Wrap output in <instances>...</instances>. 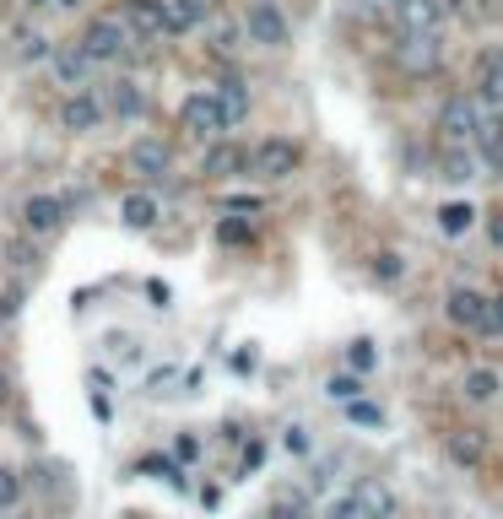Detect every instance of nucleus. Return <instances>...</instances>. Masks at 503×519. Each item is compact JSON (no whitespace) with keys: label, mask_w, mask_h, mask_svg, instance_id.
Instances as JSON below:
<instances>
[{"label":"nucleus","mask_w":503,"mask_h":519,"mask_svg":"<svg viewBox=\"0 0 503 519\" xmlns=\"http://www.w3.org/2000/svg\"><path fill=\"white\" fill-rule=\"evenodd\" d=\"M368 271H374V282H385V287H390V282H401V276H406V260L395 255V249H379Z\"/></svg>","instance_id":"obj_26"},{"label":"nucleus","mask_w":503,"mask_h":519,"mask_svg":"<svg viewBox=\"0 0 503 519\" xmlns=\"http://www.w3.org/2000/svg\"><path fill=\"white\" fill-rule=\"evenodd\" d=\"M157 217H163V206H157L152 195H125V201H119V222H125V228H136V233L157 228Z\"/></svg>","instance_id":"obj_18"},{"label":"nucleus","mask_w":503,"mask_h":519,"mask_svg":"<svg viewBox=\"0 0 503 519\" xmlns=\"http://www.w3.org/2000/svg\"><path fill=\"white\" fill-rule=\"evenodd\" d=\"M141 471H147V476H163L168 487H184V471H179L174 460H163V455H147V460H141Z\"/></svg>","instance_id":"obj_32"},{"label":"nucleus","mask_w":503,"mask_h":519,"mask_svg":"<svg viewBox=\"0 0 503 519\" xmlns=\"http://www.w3.org/2000/svg\"><path fill=\"white\" fill-rule=\"evenodd\" d=\"M217 238H222V244H249V228H244V222H217Z\"/></svg>","instance_id":"obj_35"},{"label":"nucleus","mask_w":503,"mask_h":519,"mask_svg":"<svg viewBox=\"0 0 503 519\" xmlns=\"http://www.w3.org/2000/svg\"><path fill=\"white\" fill-rule=\"evenodd\" d=\"M125 163H130V173H141V179H163V173L174 168V146L157 141V136H141L125 152Z\"/></svg>","instance_id":"obj_14"},{"label":"nucleus","mask_w":503,"mask_h":519,"mask_svg":"<svg viewBox=\"0 0 503 519\" xmlns=\"http://www.w3.org/2000/svg\"><path fill=\"white\" fill-rule=\"evenodd\" d=\"M471 222H476V211H471L466 201H455V206L439 211V233H449V238H460V233L471 228Z\"/></svg>","instance_id":"obj_24"},{"label":"nucleus","mask_w":503,"mask_h":519,"mask_svg":"<svg viewBox=\"0 0 503 519\" xmlns=\"http://www.w3.org/2000/svg\"><path fill=\"white\" fill-rule=\"evenodd\" d=\"M233 49H238V28L228 22V28H217V33H211V55H233Z\"/></svg>","instance_id":"obj_34"},{"label":"nucleus","mask_w":503,"mask_h":519,"mask_svg":"<svg viewBox=\"0 0 503 519\" xmlns=\"http://www.w3.org/2000/svg\"><path fill=\"white\" fill-rule=\"evenodd\" d=\"M179 125L190 130L195 141H217V136H228V114H222V103H217V92H190V98L179 103Z\"/></svg>","instance_id":"obj_5"},{"label":"nucleus","mask_w":503,"mask_h":519,"mask_svg":"<svg viewBox=\"0 0 503 519\" xmlns=\"http://www.w3.org/2000/svg\"><path fill=\"white\" fill-rule=\"evenodd\" d=\"M347 422H352V428L379 433V428H385V406H374L368 395H363V401H347Z\"/></svg>","instance_id":"obj_23"},{"label":"nucleus","mask_w":503,"mask_h":519,"mask_svg":"<svg viewBox=\"0 0 503 519\" xmlns=\"http://www.w3.org/2000/svg\"><path fill=\"white\" fill-rule=\"evenodd\" d=\"M103 114H109V103L98 98V92H71V98L60 103V125L71 130V136H87V130H98L103 125Z\"/></svg>","instance_id":"obj_10"},{"label":"nucleus","mask_w":503,"mask_h":519,"mask_svg":"<svg viewBox=\"0 0 503 519\" xmlns=\"http://www.w3.org/2000/svg\"><path fill=\"white\" fill-rule=\"evenodd\" d=\"M471 87L487 109L503 114V49H482V55H476V82Z\"/></svg>","instance_id":"obj_15"},{"label":"nucleus","mask_w":503,"mask_h":519,"mask_svg":"<svg viewBox=\"0 0 503 519\" xmlns=\"http://www.w3.org/2000/svg\"><path fill=\"white\" fill-rule=\"evenodd\" d=\"M266 519H271V514H266Z\"/></svg>","instance_id":"obj_44"},{"label":"nucleus","mask_w":503,"mask_h":519,"mask_svg":"<svg viewBox=\"0 0 503 519\" xmlns=\"http://www.w3.org/2000/svg\"><path fill=\"white\" fill-rule=\"evenodd\" d=\"M130 38H136V33L125 28V17H92L76 44H82L98 65H114V60H125V55H130Z\"/></svg>","instance_id":"obj_4"},{"label":"nucleus","mask_w":503,"mask_h":519,"mask_svg":"<svg viewBox=\"0 0 503 519\" xmlns=\"http://www.w3.org/2000/svg\"><path fill=\"white\" fill-rule=\"evenodd\" d=\"M17 309H22V292L11 287L6 298H0V325H6V319H17Z\"/></svg>","instance_id":"obj_36"},{"label":"nucleus","mask_w":503,"mask_h":519,"mask_svg":"<svg viewBox=\"0 0 503 519\" xmlns=\"http://www.w3.org/2000/svg\"><path fill=\"white\" fill-rule=\"evenodd\" d=\"M395 65H401L406 76H433L444 65L439 33H395Z\"/></svg>","instance_id":"obj_8"},{"label":"nucleus","mask_w":503,"mask_h":519,"mask_svg":"<svg viewBox=\"0 0 503 519\" xmlns=\"http://www.w3.org/2000/svg\"><path fill=\"white\" fill-rule=\"evenodd\" d=\"M6 401H11V379L0 374V406H6Z\"/></svg>","instance_id":"obj_40"},{"label":"nucleus","mask_w":503,"mask_h":519,"mask_svg":"<svg viewBox=\"0 0 503 519\" xmlns=\"http://www.w3.org/2000/svg\"><path fill=\"white\" fill-rule=\"evenodd\" d=\"M174 455H179V460H195V455H201V444H195V438H179Z\"/></svg>","instance_id":"obj_39"},{"label":"nucleus","mask_w":503,"mask_h":519,"mask_svg":"<svg viewBox=\"0 0 503 519\" xmlns=\"http://www.w3.org/2000/svg\"><path fill=\"white\" fill-rule=\"evenodd\" d=\"M325 395H330V401H336V406H347V401H363V374H336V379L325 384Z\"/></svg>","instance_id":"obj_25"},{"label":"nucleus","mask_w":503,"mask_h":519,"mask_svg":"<svg viewBox=\"0 0 503 519\" xmlns=\"http://www.w3.org/2000/svg\"><path fill=\"white\" fill-rule=\"evenodd\" d=\"M92 60L82 44H55V55H49V71H55V82L60 87H71V92H82L87 87V76H92Z\"/></svg>","instance_id":"obj_12"},{"label":"nucleus","mask_w":503,"mask_h":519,"mask_svg":"<svg viewBox=\"0 0 503 519\" xmlns=\"http://www.w3.org/2000/svg\"><path fill=\"white\" fill-rule=\"evenodd\" d=\"M482 119H487V103L476 98V92H455V98L439 103V141L444 146H476Z\"/></svg>","instance_id":"obj_3"},{"label":"nucleus","mask_w":503,"mask_h":519,"mask_svg":"<svg viewBox=\"0 0 503 519\" xmlns=\"http://www.w3.org/2000/svg\"><path fill=\"white\" fill-rule=\"evenodd\" d=\"M298 168H303V146H298V141H287V136L260 141V146H255V157H249V173H255V179H271V184L293 179Z\"/></svg>","instance_id":"obj_6"},{"label":"nucleus","mask_w":503,"mask_h":519,"mask_svg":"<svg viewBox=\"0 0 503 519\" xmlns=\"http://www.w3.org/2000/svg\"><path fill=\"white\" fill-rule=\"evenodd\" d=\"M119 17H125V28L136 38H163L168 33V0H125Z\"/></svg>","instance_id":"obj_13"},{"label":"nucleus","mask_w":503,"mask_h":519,"mask_svg":"<svg viewBox=\"0 0 503 519\" xmlns=\"http://www.w3.org/2000/svg\"><path fill=\"white\" fill-rule=\"evenodd\" d=\"M487 238H493V249H503V211H493V217H487Z\"/></svg>","instance_id":"obj_38"},{"label":"nucleus","mask_w":503,"mask_h":519,"mask_svg":"<svg viewBox=\"0 0 503 519\" xmlns=\"http://www.w3.org/2000/svg\"><path fill=\"white\" fill-rule=\"evenodd\" d=\"M6 255H11V260H17V265H33V260H38V255H33V249H28V244H22V238H17V244H6Z\"/></svg>","instance_id":"obj_37"},{"label":"nucleus","mask_w":503,"mask_h":519,"mask_svg":"<svg viewBox=\"0 0 503 519\" xmlns=\"http://www.w3.org/2000/svg\"><path fill=\"white\" fill-rule=\"evenodd\" d=\"M498 309H503V292H498Z\"/></svg>","instance_id":"obj_43"},{"label":"nucleus","mask_w":503,"mask_h":519,"mask_svg":"<svg viewBox=\"0 0 503 519\" xmlns=\"http://www.w3.org/2000/svg\"><path fill=\"white\" fill-rule=\"evenodd\" d=\"M249 157H255L249 146L217 136L206 146V157H201V173H206V179H238V173H249Z\"/></svg>","instance_id":"obj_9"},{"label":"nucleus","mask_w":503,"mask_h":519,"mask_svg":"<svg viewBox=\"0 0 503 519\" xmlns=\"http://www.w3.org/2000/svg\"><path fill=\"white\" fill-rule=\"evenodd\" d=\"M55 6H76V0H55Z\"/></svg>","instance_id":"obj_42"},{"label":"nucleus","mask_w":503,"mask_h":519,"mask_svg":"<svg viewBox=\"0 0 503 519\" xmlns=\"http://www.w3.org/2000/svg\"><path fill=\"white\" fill-rule=\"evenodd\" d=\"M282 449H287V455H298V460H309V455H314V438H309V428H303V422H287Z\"/></svg>","instance_id":"obj_28"},{"label":"nucleus","mask_w":503,"mask_h":519,"mask_svg":"<svg viewBox=\"0 0 503 519\" xmlns=\"http://www.w3.org/2000/svg\"><path fill=\"white\" fill-rule=\"evenodd\" d=\"M336 471H341V455H325L320 465H314V476H309V498H320V492L336 482Z\"/></svg>","instance_id":"obj_31"},{"label":"nucleus","mask_w":503,"mask_h":519,"mask_svg":"<svg viewBox=\"0 0 503 519\" xmlns=\"http://www.w3.org/2000/svg\"><path fill=\"white\" fill-rule=\"evenodd\" d=\"M211 92H217V103H222V114H228V125H238V119L249 114V87L238 82V76H228V82H217Z\"/></svg>","instance_id":"obj_21"},{"label":"nucleus","mask_w":503,"mask_h":519,"mask_svg":"<svg viewBox=\"0 0 503 519\" xmlns=\"http://www.w3.org/2000/svg\"><path fill=\"white\" fill-rule=\"evenodd\" d=\"M28 6H55V0H28Z\"/></svg>","instance_id":"obj_41"},{"label":"nucleus","mask_w":503,"mask_h":519,"mask_svg":"<svg viewBox=\"0 0 503 519\" xmlns=\"http://www.w3.org/2000/svg\"><path fill=\"white\" fill-rule=\"evenodd\" d=\"M460 395H466L471 406H493L503 395V374L498 368H471V374L460 379Z\"/></svg>","instance_id":"obj_17"},{"label":"nucleus","mask_w":503,"mask_h":519,"mask_svg":"<svg viewBox=\"0 0 503 519\" xmlns=\"http://www.w3.org/2000/svg\"><path fill=\"white\" fill-rule=\"evenodd\" d=\"M271 519H309V498H303V492H282V498L271 503Z\"/></svg>","instance_id":"obj_30"},{"label":"nucleus","mask_w":503,"mask_h":519,"mask_svg":"<svg viewBox=\"0 0 503 519\" xmlns=\"http://www.w3.org/2000/svg\"><path fill=\"white\" fill-rule=\"evenodd\" d=\"M103 103H109V114L119 119H141L147 114V92H141L130 76H119V82H109V92H103Z\"/></svg>","instance_id":"obj_16"},{"label":"nucleus","mask_w":503,"mask_h":519,"mask_svg":"<svg viewBox=\"0 0 503 519\" xmlns=\"http://www.w3.org/2000/svg\"><path fill=\"white\" fill-rule=\"evenodd\" d=\"M439 168H444V179L466 184V179H476V168H482V157H476V146H444Z\"/></svg>","instance_id":"obj_20"},{"label":"nucleus","mask_w":503,"mask_h":519,"mask_svg":"<svg viewBox=\"0 0 503 519\" xmlns=\"http://www.w3.org/2000/svg\"><path fill=\"white\" fill-rule=\"evenodd\" d=\"M374 363H379V352H374V341H352L347 346V368H352V374H374Z\"/></svg>","instance_id":"obj_27"},{"label":"nucleus","mask_w":503,"mask_h":519,"mask_svg":"<svg viewBox=\"0 0 503 519\" xmlns=\"http://www.w3.org/2000/svg\"><path fill=\"white\" fill-rule=\"evenodd\" d=\"M17 498H22V476L11 465H0V509H17Z\"/></svg>","instance_id":"obj_33"},{"label":"nucleus","mask_w":503,"mask_h":519,"mask_svg":"<svg viewBox=\"0 0 503 519\" xmlns=\"http://www.w3.org/2000/svg\"><path fill=\"white\" fill-rule=\"evenodd\" d=\"M17 55H22V60H49V55H55V44H49V38L33 28V33H17Z\"/></svg>","instance_id":"obj_29"},{"label":"nucleus","mask_w":503,"mask_h":519,"mask_svg":"<svg viewBox=\"0 0 503 519\" xmlns=\"http://www.w3.org/2000/svg\"><path fill=\"white\" fill-rule=\"evenodd\" d=\"M444 319L460 325V330H476V336H503L498 298H487V292H476V287H449L444 292Z\"/></svg>","instance_id":"obj_2"},{"label":"nucleus","mask_w":503,"mask_h":519,"mask_svg":"<svg viewBox=\"0 0 503 519\" xmlns=\"http://www.w3.org/2000/svg\"><path fill=\"white\" fill-rule=\"evenodd\" d=\"M449 460L455 465H482L487 460V433H476V428L449 433Z\"/></svg>","instance_id":"obj_19"},{"label":"nucleus","mask_w":503,"mask_h":519,"mask_svg":"<svg viewBox=\"0 0 503 519\" xmlns=\"http://www.w3.org/2000/svg\"><path fill=\"white\" fill-rule=\"evenodd\" d=\"M244 38L260 44V49H287L293 44V28H287V17H282L276 0H255V6L244 11Z\"/></svg>","instance_id":"obj_7"},{"label":"nucleus","mask_w":503,"mask_h":519,"mask_svg":"<svg viewBox=\"0 0 503 519\" xmlns=\"http://www.w3.org/2000/svg\"><path fill=\"white\" fill-rule=\"evenodd\" d=\"M395 509H401V498L385 476H357L347 492L325 503V519H395Z\"/></svg>","instance_id":"obj_1"},{"label":"nucleus","mask_w":503,"mask_h":519,"mask_svg":"<svg viewBox=\"0 0 503 519\" xmlns=\"http://www.w3.org/2000/svg\"><path fill=\"white\" fill-rule=\"evenodd\" d=\"M206 22V0H168V33H195Z\"/></svg>","instance_id":"obj_22"},{"label":"nucleus","mask_w":503,"mask_h":519,"mask_svg":"<svg viewBox=\"0 0 503 519\" xmlns=\"http://www.w3.org/2000/svg\"><path fill=\"white\" fill-rule=\"evenodd\" d=\"M65 217H71V201H60V195H28V201H22V228L38 233V238L60 233Z\"/></svg>","instance_id":"obj_11"}]
</instances>
